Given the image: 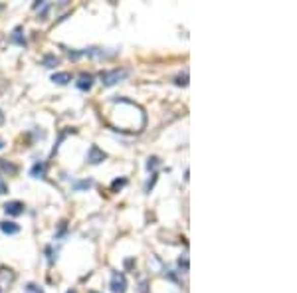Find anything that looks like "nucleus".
I'll list each match as a JSON object with an SVG mask.
<instances>
[{
  "label": "nucleus",
  "mask_w": 297,
  "mask_h": 293,
  "mask_svg": "<svg viewBox=\"0 0 297 293\" xmlns=\"http://www.w3.org/2000/svg\"><path fill=\"white\" fill-rule=\"evenodd\" d=\"M92 184H93L92 181H83V183H75L74 188H75V190H81V188H90Z\"/></svg>",
  "instance_id": "obj_19"
},
{
  "label": "nucleus",
  "mask_w": 297,
  "mask_h": 293,
  "mask_svg": "<svg viewBox=\"0 0 297 293\" xmlns=\"http://www.w3.org/2000/svg\"><path fill=\"white\" fill-rule=\"evenodd\" d=\"M147 279H141V283H139V293H147Z\"/></svg>",
  "instance_id": "obj_20"
},
{
  "label": "nucleus",
  "mask_w": 297,
  "mask_h": 293,
  "mask_svg": "<svg viewBox=\"0 0 297 293\" xmlns=\"http://www.w3.org/2000/svg\"><path fill=\"white\" fill-rule=\"evenodd\" d=\"M42 64H44L46 68H56L57 64H60V60H57L56 55L48 54V55H44V60H42Z\"/></svg>",
  "instance_id": "obj_11"
},
{
  "label": "nucleus",
  "mask_w": 297,
  "mask_h": 293,
  "mask_svg": "<svg viewBox=\"0 0 297 293\" xmlns=\"http://www.w3.org/2000/svg\"><path fill=\"white\" fill-rule=\"evenodd\" d=\"M48 8H50V2H36V4H34V10H38L40 14H46Z\"/></svg>",
  "instance_id": "obj_16"
},
{
  "label": "nucleus",
  "mask_w": 297,
  "mask_h": 293,
  "mask_svg": "<svg viewBox=\"0 0 297 293\" xmlns=\"http://www.w3.org/2000/svg\"><path fill=\"white\" fill-rule=\"evenodd\" d=\"M6 192H8V186L4 183V179L0 177V194H6Z\"/></svg>",
  "instance_id": "obj_21"
},
{
  "label": "nucleus",
  "mask_w": 297,
  "mask_h": 293,
  "mask_svg": "<svg viewBox=\"0 0 297 293\" xmlns=\"http://www.w3.org/2000/svg\"><path fill=\"white\" fill-rule=\"evenodd\" d=\"M0 293H2V291H0Z\"/></svg>",
  "instance_id": "obj_27"
},
{
  "label": "nucleus",
  "mask_w": 297,
  "mask_h": 293,
  "mask_svg": "<svg viewBox=\"0 0 297 293\" xmlns=\"http://www.w3.org/2000/svg\"><path fill=\"white\" fill-rule=\"evenodd\" d=\"M75 85H77V90H81V92H87V90H92L93 75H92V73H79V77H77Z\"/></svg>",
  "instance_id": "obj_6"
},
{
  "label": "nucleus",
  "mask_w": 297,
  "mask_h": 293,
  "mask_svg": "<svg viewBox=\"0 0 297 293\" xmlns=\"http://www.w3.org/2000/svg\"><path fill=\"white\" fill-rule=\"evenodd\" d=\"M2 123H4V113L0 111V125H2Z\"/></svg>",
  "instance_id": "obj_23"
},
{
  "label": "nucleus",
  "mask_w": 297,
  "mask_h": 293,
  "mask_svg": "<svg viewBox=\"0 0 297 293\" xmlns=\"http://www.w3.org/2000/svg\"><path fill=\"white\" fill-rule=\"evenodd\" d=\"M109 287H111L113 293H125L127 291V277H125V274H121V272H113Z\"/></svg>",
  "instance_id": "obj_2"
},
{
  "label": "nucleus",
  "mask_w": 297,
  "mask_h": 293,
  "mask_svg": "<svg viewBox=\"0 0 297 293\" xmlns=\"http://www.w3.org/2000/svg\"><path fill=\"white\" fill-rule=\"evenodd\" d=\"M129 75L127 70H111V72H103L101 73V83L105 87H113L115 83H119L121 79H125Z\"/></svg>",
  "instance_id": "obj_1"
},
{
  "label": "nucleus",
  "mask_w": 297,
  "mask_h": 293,
  "mask_svg": "<svg viewBox=\"0 0 297 293\" xmlns=\"http://www.w3.org/2000/svg\"><path fill=\"white\" fill-rule=\"evenodd\" d=\"M30 174H32L34 179H44V177H46V165H44V163H36V165L30 168Z\"/></svg>",
  "instance_id": "obj_9"
},
{
  "label": "nucleus",
  "mask_w": 297,
  "mask_h": 293,
  "mask_svg": "<svg viewBox=\"0 0 297 293\" xmlns=\"http://www.w3.org/2000/svg\"><path fill=\"white\" fill-rule=\"evenodd\" d=\"M4 212H6L8 216H20V214H24V202H20V200L6 202V204H4Z\"/></svg>",
  "instance_id": "obj_5"
},
{
  "label": "nucleus",
  "mask_w": 297,
  "mask_h": 293,
  "mask_svg": "<svg viewBox=\"0 0 297 293\" xmlns=\"http://www.w3.org/2000/svg\"><path fill=\"white\" fill-rule=\"evenodd\" d=\"M161 166V159L159 157H151L147 161V170H157Z\"/></svg>",
  "instance_id": "obj_13"
},
{
  "label": "nucleus",
  "mask_w": 297,
  "mask_h": 293,
  "mask_svg": "<svg viewBox=\"0 0 297 293\" xmlns=\"http://www.w3.org/2000/svg\"><path fill=\"white\" fill-rule=\"evenodd\" d=\"M92 293H97V291H92Z\"/></svg>",
  "instance_id": "obj_26"
},
{
  "label": "nucleus",
  "mask_w": 297,
  "mask_h": 293,
  "mask_svg": "<svg viewBox=\"0 0 297 293\" xmlns=\"http://www.w3.org/2000/svg\"><path fill=\"white\" fill-rule=\"evenodd\" d=\"M10 42H14V44H18V46H26V38L22 34V28H14V32H12V36H10Z\"/></svg>",
  "instance_id": "obj_10"
},
{
  "label": "nucleus",
  "mask_w": 297,
  "mask_h": 293,
  "mask_svg": "<svg viewBox=\"0 0 297 293\" xmlns=\"http://www.w3.org/2000/svg\"><path fill=\"white\" fill-rule=\"evenodd\" d=\"M2 149H4V143H2V141H0V151H2Z\"/></svg>",
  "instance_id": "obj_24"
},
{
  "label": "nucleus",
  "mask_w": 297,
  "mask_h": 293,
  "mask_svg": "<svg viewBox=\"0 0 297 293\" xmlns=\"http://www.w3.org/2000/svg\"><path fill=\"white\" fill-rule=\"evenodd\" d=\"M123 186H127V179H117V181H113L111 190H113V192H119Z\"/></svg>",
  "instance_id": "obj_14"
},
{
  "label": "nucleus",
  "mask_w": 297,
  "mask_h": 293,
  "mask_svg": "<svg viewBox=\"0 0 297 293\" xmlns=\"http://www.w3.org/2000/svg\"><path fill=\"white\" fill-rule=\"evenodd\" d=\"M24 293H44V291H42V287H38L36 283H28L24 287Z\"/></svg>",
  "instance_id": "obj_18"
},
{
  "label": "nucleus",
  "mask_w": 297,
  "mask_h": 293,
  "mask_svg": "<svg viewBox=\"0 0 297 293\" xmlns=\"http://www.w3.org/2000/svg\"><path fill=\"white\" fill-rule=\"evenodd\" d=\"M179 270H181L183 274H188V256H183L179 259Z\"/></svg>",
  "instance_id": "obj_15"
},
{
  "label": "nucleus",
  "mask_w": 297,
  "mask_h": 293,
  "mask_svg": "<svg viewBox=\"0 0 297 293\" xmlns=\"http://www.w3.org/2000/svg\"><path fill=\"white\" fill-rule=\"evenodd\" d=\"M16 281V274L10 268H0V289L10 287Z\"/></svg>",
  "instance_id": "obj_4"
},
{
  "label": "nucleus",
  "mask_w": 297,
  "mask_h": 293,
  "mask_svg": "<svg viewBox=\"0 0 297 293\" xmlns=\"http://www.w3.org/2000/svg\"><path fill=\"white\" fill-rule=\"evenodd\" d=\"M0 166H2L6 172H10V174H16V172H18V168H16L14 165H10V163H4V161H0Z\"/></svg>",
  "instance_id": "obj_17"
},
{
  "label": "nucleus",
  "mask_w": 297,
  "mask_h": 293,
  "mask_svg": "<svg viewBox=\"0 0 297 293\" xmlns=\"http://www.w3.org/2000/svg\"><path fill=\"white\" fill-rule=\"evenodd\" d=\"M0 230H2L4 234L12 236V234H18L20 226H18V224H14V222H2V224H0Z\"/></svg>",
  "instance_id": "obj_7"
},
{
  "label": "nucleus",
  "mask_w": 297,
  "mask_h": 293,
  "mask_svg": "<svg viewBox=\"0 0 297 293\" xmlns=\"http://www.w3.org/2000/svg\"><path fill=\"white\" fill-rule=\"evenodd\" d=\"M52 81H54V83H60V85H66V83L72 81V75L68 72H57L52 75Z\"/></svg>",
  "instance_id": "obj_8"
},
{
  "label": "nucleus",
  "mask_w": 297,
  "mask_h": 293,
  "mask_svg": "<svg viewBox=\"0 0 297 293\" xmlns=\"http://www.w3.org/2000/svg\"><path fill=\"white\" fill-rule=\"evenodd\" d=\"M174 83H176V85H183V87H186V85H188V72H183V73H179V75H176V79H174Z\"/></svg>",
  "instance_id": "obj_12"
},
{
  "label": "nucleus",
  "mask_w": 297,
  "mask_h": 293,
  "mask_svg": "<svg viewBox=\"0 0 297 293\" xmlns=\"http://www.w3.org/2000/svg\"><path fill=\"white\" fill-rule=\"evenodd\" d=\"M68 293H77V291H74V289H70V291H68Z\"/></svg>",
  "instance_id": "obj_25"
},
{
  "label": "nucleus",
  "mask_w": 297,
  "mask_h": 293,
  "mask_svg": "<svg viewBox=\"0 0 297 293\" xmlns=\"http://www.w3.org/2000/svg\"><path fill=\"white\" fill-rule=\"evenodd\" d=\"M157 183V174H153V179H151V181H148L147 183V190H151V188H153V184Z\"/></svg>",
  "instance_id": "obj_22"
},
{
  "label": "nucleus",
  "mask_w": 297,
  "mask_h": 293,
  "mask_svg": "<svg viewBox=\"0 0 297 293\" xmlns=\"http://www.w3.org/2000/svg\"><path fill=\"white\" fill-rule=\"evenodd\" d=\"M107 159V155L99 149L97 145H92L90 146V151H87V163L90 165H99V163H103Z\"/></svg>",
  "instance_id": "obj_3"
}]
</instances>
